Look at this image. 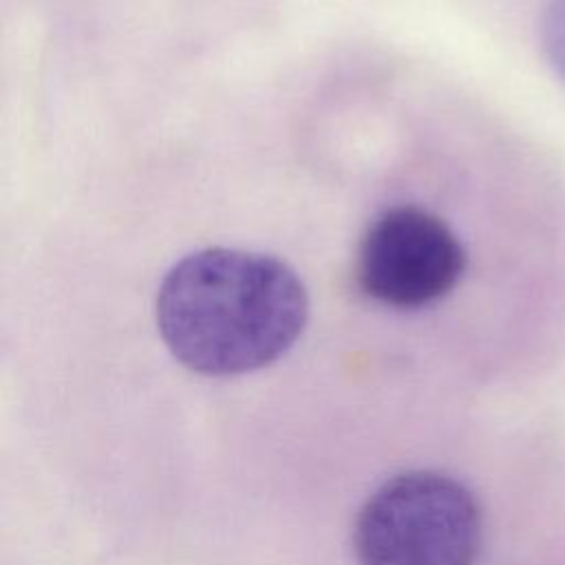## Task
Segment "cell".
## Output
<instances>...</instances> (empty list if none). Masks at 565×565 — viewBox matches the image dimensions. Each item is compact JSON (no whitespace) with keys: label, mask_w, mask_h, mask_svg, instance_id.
<instances>
[{"label":"cell","mask_w":565,"mask_h":565,"mask_svg":"<svg viewBox=\"0 0 565 565\" xmlns=\"http://www.w3.org/2000/svg\"><path fill=\"white\" fill-rule=\"evenodd\" d=\"M307 291L285 263L241 249H203L177 263L157 296L172 355L203 375H238L287 353L307 322Z\"/></svg>","instance_id":"1"},{"label":"cell","mask_w":565,"mask_h":565,"mask_svg":"<svg viewBox=\"0 0 565 565\" xmlns=\"http://www.w3.org/2000/svg\"><path fill=\"white\" fill-rule=\"evenodd\" d=\"M360 565H472L481 512L448 475L413 470L384 481L362 505L355 532Z\"/></svg>","instance_id":"2"},{"label":"cell","mask_w":565,"mask_h":565,"mask_svg":"<svg viewBox=\"0 0 565 565\" xmlns=\"http://www.w3.org/2000/svg\"><path fill=\"white\" fill-rule=\"evenodd\" d=\"M466 267V252L435 214L397 205L382 212L362 236L358 282L375 300L415 309L446 296Z\"/></svg>","instance_id":"3"},{"label":"cell","mask_w":565,"mask_h":565,"mask_svg":"<svg viewBox=\"0 0 565 565\" xmlns=\"http://www.w3.org/2000/svg\"><path fill=\"white\" fill-rule=\"evenodd\" d=\"M539 35L547 64L565 82V0H547L539 22Z\"/></svg>","instance_id":"4"}]
</instances>
